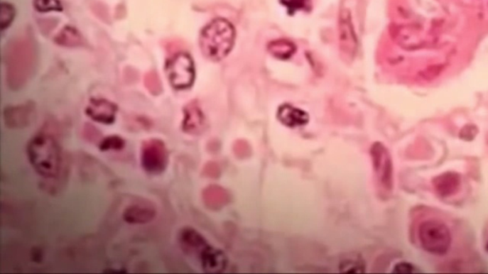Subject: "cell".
<instances>
[{"instance_id":"obj_1","label":"cell","mask_w":488,"mask_h":274,"mask_svg":"<svg viewBox=\"0 0 488 274\" xmlns=\"http://www.w3.org/2000/svg\"><path fill=\"white\" fill-rule=\"evenodd\" d=\"M38 57L36 42L30 35L18 36L6 45L4 63L10 89L18 91L26 86L35 75Z\"/></svg>"},{"instance_id":"obj_2","label":"cell","mask_w":488,"mask_h":274,"mask_svg":"<svg viewBox=\"0 0 488 274\" xmlns=\"http://www.w3.org/2000/svg\"><path fill=\"white\" fill-rule=\"evenodd\" d=\"M27 155L30 164L38 175L45 178H55L61 170V149L54 136L38 133L29 141Z\"/></svg>"},{"instance_id":"obj_3","label":"cell","mask_w":488,"mask_h":274,"mask_svg":"<svg viewBox=\"0 0 488 274\" xmlns=\"http://www.w3.org/2000/svg\"><path fill=\"white\" fill-rule=\"evenodd\" d=\"M235 39V28L229 21L224 18L214 19L200 33V50L208 60L220 61L233 49Z\"/></svg>"},{"instance_id":"obj_4","label":"cell","mask_w":488,"mask_h":274,"mask_svg":"<svg viewBox=\"0 0 488 274\" xmlns=\"http://www.w3.org/2000/svg\"><path fill=\"white\" fill-rule=\"evenodd\" d=\"M419 239L423 250L434 256L448 253L451 246V233L440 221L429 220L421 224Z\"/></svg>"},{"instance_id":"obj_5","label":"cell","mask_w":488,"mask_h":274,"mask_svg":"<svg viewBox=\"0 0 488 274\" xmlns=\"http://www.w3.org/2000/svg\"><path fill=\"white\" fill-rule=\"evenodd\" d=\"M167 78L177 91H183L193 85L196 72L191 55L187 53H177L167 60L166 65Z\"/></svg>"},{"instance_id":"obj_6","label":"cell","mask_w":488,"mask_h":274,"mask_svg":"<svg viewBox=\"0 0 488 274\" xmlns=\"http://www.w3.org/2000/svg\"><path fill=\"white\" fill-rule=\"evenodd\" d=\"M141 165L150 175H161L168 165V150L163 141L148 139L141 146Z\"/></svg>"},{"instance_id":"obj_7","label":"cell","mask_w":488,"mask_h":274,"mask_svg":"<svg viewBox=\"0 0 488 274\" xmlns=\"http://www.w3.org/2000/svg\"><path fill=\"white\" fill-rule=\"evenodd\" d=\"M116 111L118 106L115 103L109 102L108 99L94 97L90 99L85 114L94 121L110 125L115 122Z\"/></svg>"},{"instance_id":"obj_8","label":"cell","mask_w":488,"mask_h":274,"mask_svg":"<svg viewBox=\"0 0 488 274\" xmlns=\"http://www.w3.org/2000/svg\"><path fill=\"white\" fill-rule=\"evenodd\" d=\"M178 242H180L184 253L191 256L197 257L199 259L203 251L210 246L205 237L194 230L193 228L183 229L178 234Z\"/></svg>"},{"instance_id":"obj_9","label":"cell","mask_w":488,"mask_h":274,"mask_svg":"<svg viewBox=\"0 0 488 274\" xmlns=\"http://www.w3.org/2000/svg\"><path fill=\"white\" fill-rule=\"evenodd\" d=\"M374 163L379 180L387 189L392 188V163L389 152L383 145L373 148Z\"/></svg>"},{"instance_id":"obj_10","label":"cell","mask_w":488,"mask_h":274,"mask_svg":"<svg viewBox=\"0 0 488 274\" xmlns=\"http://www.w3.org/2000/svg\"><path fill=\"white\" fill-rule=\"evenodd\" d=\"M183 131L184 133L196 136L205 128V119L202 109L197 102H192L183 110Z\"/></svg>"},{"instance_id":"obj_11","label":"cell","mask_w":488,"mask_h":274,"mask_svg":"<svg viewBox=\"0 0 488 274\" xmlns=\"http://www.w3.org/2000/svg\"><path fill=\"white\" fill-rule=\"evenodd\" d=\"M339 36L342 51L352 55L357 49V38L349 11L344 10L340 15Z\"/></svg>"},{"instance_id":"obj_12","label":"cell","mask_w":488,"mask_h":274,"mask_svg":"<svg viewBox=\"0 0 488 274\" xmlns=\"http://www.w3.org/2000/svg\"><path fill=\"white\" fill-rule=\"evenodd\" d=\"M33 107L31 103L7 108L4 111V120L7 127L22 128L32 123Z\"/></svg>"},{"instance_id":"obj_13","label":"cell","mask_w":488,"mask_h":274,"mask_svg":"<svg viewBox=\"0 0 488 274\" xmlns=\"http://www.w3.org/2000/svg\"><path fill=\"white\" fill-rule=\"evenodd\" d=\"M200 264L203 270L209 273H219L225 270L227 265V257L222 251L209 246L202 256L200 257Z\"/></svg>"},{"instance_id":"obj_14","label":"cell","mask_w":488,"mask_h":274,"mask_svg":"<svg viewBox=\"0 0 488 274\" xmlns=\"http://www.w3.org/2000/svg\"><path fill=\"white\" fill-rule=\"evenodd\" d=\"M434 188L443 197H452L459 191L461 177L458 173L445 172L434 179Z\"/></svg>"},{"instance_id":"obj_15","label":"cell","mask_w":488,"mask_h":274,"mask_svg":"<svg viewBox=\"0 0 488 274\" xmlns=\"http://www.w3.org/2000/svg\"><path fill=\"white\" fill-rule=\"evenodd\" d=\"M157 212L151 206L135 204L128 207L124 212V219L129 224H146L151 222Z\"/></svg>"},{"instance_id":"obj_16","label":"cell","mask_w":488,"mask_h":274,"mask_svg":"<svg viewBox=\"0 0 488 274\" xmlns=\"http://www.w3.org/2000/svg\"><path fill=\"white\" fill-rule=\"evenodd\" d=\"M278 119L288 127H298L308 122V114L300 109L290 105H283L278 109Z\"/></svg>"},{"instance_id":"obj_17","label":"cell","mask_w":488,"mask_h":274,"mask_svg":"<svg viewBox=\"0 0 488 274\" xmlns=\"http://www.w3.org/2000/svg\"><path fill=\"white\" fill-rule=\"evenodd\" d=\"M55 43L64 47H79L83 44V39L79 31L72 27H64L55 38Z\"/></svg>"},{"instance_id":"obj_18","label":"cell","mask_w":488,"mask_h":274,"mask_svg":"<svg viewBox=\"0 0 488 274\" xmlns=\"http://www.w3.org/2000/svg\"><path fill=\"white\" fill-rule=\"evenodd\" d=\"M269 50L272 54L280 58H288L295 52V45L288 40H277L270 44Z\"/></svg>"},{"instance_id":"obj_19","label":"cell","mask_w":488,"mask_h":274,"mask_svg":"<svg viewBox=\"0 0 488 274\" xmlns=\"http://www.w3.org/2000/svg\"><path fill=\"white\" fill-rule=\"evenodd\" d=\"M144 84L148 91L154 96H158L163 92V86H161V81L157 72L151 71L147 72L144 77Z\"/></svg>"},{"instance_id":"obj_20","label":"cell","mask_w":488,"mask_h":274,"mask_svg":"<svg viewBox=\"0 0 488 274\" xmlns=\"http://www.w3.org/2000/svg\"><path fill=\"white\" fill-rule=\"evenodd\" d=\"M125 147L124 139L119 136L105 137L99 144V149L102 152L106 150H121Z\"/></svg>"},{"instance_id":"obj_21","label":"cell","mask_w":488,"mask_h":274,"mask_svg":"<svg viewBox=\"0 0 488 274\" xmlns=\"http://www.w3.org/2000/svg\"><path fill=\"white\" fill-rule=\"evenodd\" d=\"M33 6L38 12H60L63 5L60 0H33Z\"/></svg>"},{"instance_id":"obj_22","label":"cell","mask_w":488,"mask_h":274,"mask_svg":"<svg viewBox=\"0 0 488 274\" xmlns=\"http://www.w3.org/2000/svg\"><path fill=\"white\" fill-rule=\"evenodd\" d=\"M15 15L16 11L12 5L4 2L0 8V29L4 31L9 27L15 18Z\"/></svg>"},{"instance_id":"obj_23","label":"cell","mask_w":488,"mask_h":274,"mask_svg":"<svg viewBox=\"0 0 488 274\" xmlns=\"http://www.w3.org/2000/svg\"><path fill=\"white\" fill-rule=\"evenodd\" d=\"M281 4L286 7L290 15L298 11H309L311 8V0H281Z\"/></svg>"},{"instance_id":"obj_24","label":"cell","mask_w":488,"mask_h":274,"mask_svg":"<svg viewBox=\"0 0 488 274\" xmlns=\"http://www.w3.org/2000/svg\"><path fill=\"white\" fill-rule=\"evenodd\" d=\"M419 270L414 265L409 264V263H400L396 265L394 273H419Z\"/></svg>"},{"instance_id":"obj_25","label":"cell","mask_w":488,"mask_h":274,"mask_svg":"<svg viewBox=\"0 0 488 274\" xmlns=\"http://www.w3.org/2000/svg\"><path fill=\"white\" fill-rule=\"evenodd\" d=\"M485 248H487V251H488V242L487 243V245H485Z\"/></svg>"}]
</instances>
